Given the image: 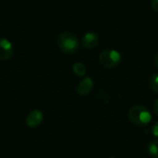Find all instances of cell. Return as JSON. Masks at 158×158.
<instances>
[{
  "mask_svg": "<svg viewBox=\"0 0 158 158\" xmlns=\"http://www.w3.org/2000/svg\"><path fill=\"white\" fill-rule=\"evenodd\" d=\"M148 154L155 158H158V140H155L149 143L147 146Z\"/></svg>",
  "mask_w": 158,
  "mask_h": 158,
  "instance_id": "8",
  "label": "cell"
},
{
  "mask_svg": "<svg viewBox=\"0 0 158 158\" xmlns=\"http://www.w3.org/2000/svg\"><path fill=\"white\" fill-rule=\"evenodd\" d=\"M73 72L78 76V77H83L86 73V67L84 64L81 63V62H76L73 65Z\"/></svg>",
  "mask_w": 158,
  "mask_h": 158,
  "instance_id": "9",
  "label": "cell"
},
{
  "mask_svg": "<svg viewBox=\"0 0 158 158\" xmlns=\"http://www.w3.org/2000/svg\"><path fill=\"white\" fill-rule=\"evenodd\" d=\"M44 120V114L40 110H32L29 113L26 118V124L30 128H36L38 127Z\"/></svg>",
  "mask_w": 158,
  "mask_h": 158,
  "instance_id": "5",
  "label": "cell"
},
{
  "mask_svg": "<svg viewBox=\"0 0 158 158\" xmlns=\"http://www.w3.org/2000/svg\"><path fill=\"white\" fill-rule=\"evenodd\" d=\"M57 44L60 50L66 54H73L77 52L80 46L77 36L69 31H64L59 34L57 38Z\"/></svg>",
  "mask_w": 158,
  "mask_h": 158,
  "instance_id": "2",
  "label": "cell"
},
{
  "mask_svg": "<svg viewBox=\"0 0 158 158\" xmlns=\"http://www.w3.org/2000/svg\"><path fill=\"white\" fill-rule=\"evenodd\" d=\"M155 63H156V68L158 69V53L156 54V57H155Z\"/></svg>",
  "mask_w": 158,
  "mask_h": 158,
  "instance_id": "14",
  "label": "cell"
},
{
  "mask_svg": "<svg viewBox=\"0 0 158 158\" xmlns=\"http://www.w3.org/2000/svg\"><path fill=\"white\" fill-rule=\"evenodd\" d=\"M152 134L156 138H158V122H156L152 128Z\"/></svg>",
  "mask_w": 158,
  "mask_h": 158,
  "instance_id": "11",
  "label": "cell"
},
{
  "mask_svg": "<svg viewBox=\"0 0 158 158\" xmlns=\"http://www.w3.org/2000/svg\"><path fill=\"white\" fill-rule=\"evenodd\" d=\"M128 118L133 125L138 127L146 126L152 120L151 113L143 106H135L131 107L128 113Z\"/></svg>",
  "mask_w": 158,
  "mask_h": 158,
  "instance_id": "1",
  "label": "cell"
},
{
  "mask_svg": "<svg viewBox=\"0 0 158 158\" xmlns=\"http://www.w3.org/2000/svg\"><path fill=\"white\" fill-rule=\"evenodd\" d=\"M81 44L85 48H88V49L94 48L99 44V37L96 33L89 31L85 33L84 36L82 37Z\"/></svg>",
  "mask_w": 158,
  "mask_h": 158,
  "instance_id": "7",
  "label": "cell"
},
{
  "mask_svg": "<svg viewBox=\"0 0 158 158\" xmlns=\"http://www.w3.org/2000/svg\"><path fill=\"white\" fill-rule=\"evenodd\" d=\"M121 55L116 50H106L99 56V63L106 69H113L121 62Z\"/></svg>",
  "mask_w": 158,
  "mask_h": 158,
  "instance_id": "3",
  "label": "cell"
},
{
  "mask_svg": "<svg viewBox=\"0 0 158 158\" xmlns=\"http://www.w3.org/2000/svg\"><path fill=\"white\" fill-rule=\"evenodd\" d=\"M152 7L156 12H158V0H153L152 1Z\"/></svg>",
  "mask_w": 158,
  "mask_h": 158,
  "instance_id": "12",
  "label": "cell"
},
{
  "mask_svg": "<svg viewBox=\"0 0 158 158\" xmlns=\"http://www.w3.org/2000/svg\"><path fill=\"white\" fill-rule=\"evenodd\" d=\"M14 53L13 45L9 40L0 38V60L6 61L12 57Z\"/></svg>",
  "mask_w": 158,
  "mask_h": 158,
  "instance_id": "4",
  "label": "cell"
},
{
  "mask_svg": "<svg viewBox=\"0 0 158 158\" xmlns=\"http://www.w3.org/2000/svg\"><path fill=\"white\" fill-rule=\"evenodd\" d=\"M154 110H155V112H156V116L158 117V99L156 101V103H155V106H154Z\"/></svg>",
  "mask_w": 158,
  "mask_h": 158,
  "instance_id": "13",
  "label": "cell"
},
{
  "mask_svg": "<svg viewBox=\"0 0 158 158\" xmlns=\"http://www.w3.org/2000/svg\"><path fill=\"white\" fill-rule=\"evenodd\" d=\"M149 83H150L151 89H152L155 93H157L158 94V74H154V75L150 78Z\"/></svg>",
  "mask_w": 158,
  "mask_h": 158,
  "instance_id": "10",
  "label": "cell"
},
{
  "mask_svg": "<svg viewBox=\"0 0 158 158\" xmlns=\"http://www.w3.org/2000/svg\"><path fill=\"white\" fill-rule=\"evenodd\" d=\"M93 88H94V81L90 77H87V78H84L79 83L77 87V93L81 96H85V95H88L92 92Z\"/></svg>",
  "mask_w": 158,
  "mask_h": 158,
  "instance_id": "6",
  "label": "cell"
}]
</instances>
